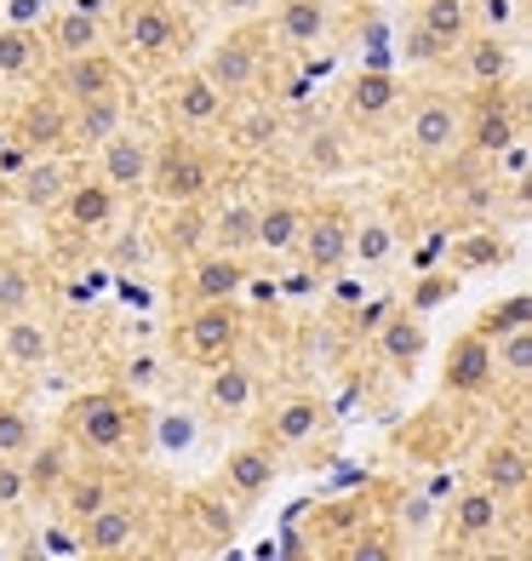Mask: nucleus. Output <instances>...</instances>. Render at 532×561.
Returning a JSON list of instances; mask_svg holds the SVG:
<instances>
[{"mask_svg": "<svg viewBox=\"0 0 532 561\" xmlns=\"http://www.w3.org/2000/svg\"><path fill=\"white\" fill-rule=\"evenodd\" d=\"M109 504V481L104 476H74V481H63V510L74 522H86L92 510H104Z\"/></svg>", "mask_w": 532, "mask_h": 561, "instance_id": "obj_39", "label": "nucleus"}, {"mask_svg": "<svg viewBox=\"0 0 532 561\" xmlns=\"http://www.w3.org/2000/svg\"><path fill=\"white\" fill-rule=\"evenodd\" d=\"M298 252L315 275H338L349 270V213L338 207H321V213H303V236Z\"/></svg>", "mask_w": 532, "mask_h": 561, "instance_id": "obj_6", "label": "nucleus"}, {"mask_svg": "<svg viewBox=\"0 0 532 561\" xmlns=\"http://www.w3.org/2000/svg\"><path fill=\"white\" fill-rule=\"evenodd\" d=\"M58 58H81V53H97L104 46V12H97V0H74L53 18V30H46Z\"/></svg>", "mask_w": 532, "mask_h": 561, "instance_id": "obj_16", "label": "nucleus"}, {"mask_svg": "<svg viewBox=\"0 0 532 561\" xmlns=\"http://www.w3.org/2000/svg\"><path fill=\"white\" fill-rule=\"evenodd\" d=\"M252 218H258V207H246V201H230V207L212 218V241H218V252H246V247H252Z\"/></svg>", "mask_w": 532, "mask_h": 561, "instance_id": "obj_34", "label": "nucleus"}, {"mask_svg": "<svg viewBox=\"0 0 532 561\" xmlns=\"http://www.w3.org/2000/svg\"><path fill=\"white\" fill-rule=\"evenodd\" d=\"M395 259V229L384 218H361V224H349V264H361V270H384Z\"/></svg>", "mask_w": 532, "mask_h": 561, "instance_id": "obj_32", "label": "nucleus"}, {"mask_svg": "<svg viewBox=\"0 0 532 561\" xmlns=\"http://www.w3.org/2000/svg\"><path fill=\"white\" fill-rule=\"evenodd\" d=\"M470 0H424V12H418V30L441 46V53H459L464 35H470Z\"/></svg>", "mask_w": 532, "mask_h": 561, "instance_id": "obj_30", "label": "nucleus"}, {"mask_svg": "<svg viewBox=\"0 0 532 561\" xmlns=\"http://www.w3.org/2000/svg\"><path fill=\"white\" fill-rule=\"evenodd\" d=\"M275 35H281V46H292V53L326 46V35H333V7H326V0H281V7H275Z\"/></svg>", "mask_w": 532, "mask_h": 561, "instance_id": "obj_15", "label": "nucleus"}, {"mask_svg": "<svg viewBox=\"0 0 532 561\" xmlns=\"http://www.w3.org/2000/svg\"><path fill=\"white\" fill-rule=\"evenodd\" d=\"M223 481H230V493H241V499L269 493V488H275V458H269V447H252V442L230 447V453H223Z\"/></svg>", "mask_w": 532, "mask_h": 561, "instance_id": "obj_25", "label": "nucleus"}, {"mask_svg": "<svg viewBox=\"0 0 532 561\" xmlns=\"http://www.w3.org/2000/svg\"><path fill=\"white\" fill-rule=\"evenodd\" d=\"M35 69V30H12L0 23V81H18V75Z\"/></svg>", "mask_w": 532, "mask_h": 561, "instance_id": "obj_35", "label": "nucleus"}, {"mask_svg": "<svg viewBox=\"0 0 532 561\" xmlns=\"http://www.w3.org/2000/svg\"><path fill=\"white\" fill-rule=\"evenodd\" d=\"M115 207H120V195L104 184V178L69 184V195L58 201V213H63V224L74 229V236H97V229H109L115 224Z\"/></svg>", "mask_w": 532, "mask_h": 561, "instance_id": "obj_14", "label": "nucleus"}, {"mask_svg": "<svg viewBox=\"0 0 532 561\" xmlns=\"http://www.w3.org/2000/svg\"><path fill=\"white\" fill-rule=\"evenodd\" d=\"M46 12H53V0H0V23H12V30H35Z\"/></svg>", "mask_w": 532, "mask_h": 561, "instance_id": "obj_40", "label": "nucleus"}, {"mask_svg": "<svg viewBox=\"0 0 532 561\" xmlns=\"http://www.w3.org/2000/svg\"><path fill=\"white\" fill-rule=\"evenodd\" d=\"M69 184H74V172L58 156H35V161H23V172H18V201L30 213H58V201L69 195Z\"/></svg>", "mask_w": 532, "mask_h": 561, "instance_id": "obj_17", "label": "nucleus"}, {"mask_svg": "<svg viewBox=\"0 0 532 561\" xmlns=\"http://www.w3.org/2000/svg\"><path fill=\"white\" fill-rule=\"evenodd\" d=\"M481 481L498 493V499H521L527 481H532V458L521 442H493L487 458H481Z\"/></svg>", "mask_w": 532, "mask_h": 561, "instance_id": "obj_23", "label": "nucleus"}, {"mask_svg": "<svg viewBox=\"0 0 532 561\" xmlns=\"http://www.w3.org/2000/svg\"><path fill=\"white\" fill-rule=\"evenodd\" d=\"M275 133H281V121H275L269 110H258V115L246 121V133H241V138H246L252 149H264V144H275Z\"/></svg>", "mask_w": 532, "mask_h": 561, "instance_id": "obj_44", "label": "nucleus"}, {"mask_svg": "<svg viewBox=\"0 0 532 561\" xmlns=\"http://www.w3.org/2000/svg\"><path fill=\"white\" fill-rule=\"evenodd\" d=\"M326 430V401L315 390H287L281 401L269 407V436L281 447H303Z\"/></svg>", "mask_w": 532, "mask_h": 561, "instance_id": "obj_11", "label": "nucleus"}, {"mask_svg": "<svg viewBox=\"0 0 532 561\" xmlns=\"http://www.w3.org/2000/svg\"><path fill=\"white\" fill-rule=\"evenodd\" d=\"M23 161H30V149H23V144H12L7 156H0V172H7V178H18V172H23Z\"/></svg>", "mask_w": 532, "mask_h": 561, "instance_id": "obj_47", "label": "nucleus"}, {"mask_svg": "<svg viewBox=\"0 0 532 561\" xmlns=\"http://www.w3.org/2000/svg\"><path fill=\"white\" fill-rule=\"evenodd\" d=\"M143 533L149 522L138 516L132 504H104V510H92V516L81 522V556H132L143 545Z\"/></svg>", "mask_w": 532, "mask_h": 561, "instance_id": "obj_7", "label": "nucleus"}, {"mask_svg": "<svg viewBox=\"0 0 532 561\" xmlns=\"http://www.w3.org/2000/svg\"><path fill=\"white\" fill-rule=\"evenodd\" d=\"M298 236H303V207L298 201H269L252 218V247L258 252H298Z\"/></svg>", "mask_w": 532, "mask_h": 561, "instance_id": "obj_26", "label": "nucleus"}, {"mask_svg": "<svg viewBox=\"0 0 532 561\" xmlns=\"http://www.w3.org/2000/svg\"><path fill=\"white\" fill-rule=\"evenodd\" d=\"M401 527H413V533H429V527H436V504H429V493L401 499Z\"/></svg>", "mask_w": 532, "mask_h": 561, "instance_id": "obj_42", "label": "nucleus"}, {"mask_svg": "<svg viewBox=\"0 0 532 561\" xmlns=\"http://www.w3.org/2000/svg\"><path fill=\"white\" fill-rule=\"evenodd\" d=\"M149 156H155V149H149L143 138L115 133V138L97 144V178H104L115 195H138L149 184Z\"/></svg>", "mask_w": 532, "mask_h": 561, "instance_id": "obj_9", "label": "nucleus"}, {"mask_svg": "<svg viewBox=\"0 0 532 561\" xmlns=\"http://www.w3.org/2000/svg\"><path fill=\"white\" fill-rule=\"evenodd\" d=\"M69 436L92 447V453H120L132 436V419H126V401L115 390H92L69 407Z\"/></svg>", "mask_w": 532, "mask_h": 561, "instance_id": "obj_3", "label": "nucleus"}, {"mask_svg": "<svg viewBox=\"0 0 532 561\" xmlns=\"http://www.w3.org/2000/svg\"><path fill=\"white\" fill-rule=\"evenodd\" d=\"M424 350H429V333L413 310H390L378 321V355H384V367L395 378H413L424 367Z\"/></svg>", "mask_w": 532, "mask_h": 561, "instance_id": "obj_10", "label": "nucleus"}, {"mask_svg": "<svg viewBox=\"0 0 532 561\" xmlns=\"http://www.w3.org/2000/svg\"><path fill=\"white\" fill-rule=\"evenodd\" d=\"M120 87V64L97 46V53H81V58H58V98L63 104H81V98H97V92H115Z\"/></svg>", "mask_w": 532, "mask_h": 561, "instance_id": "obj_12", "label": "nucleus"}, {"mask_svg": "<svg viewBox=\"0 0 532 561\" xmlns=\"http://www.w3.org/2000/svg\"><path fill=\"white\" fill-rule=\"evenodd\" d=\"M155 201H166V207H195L200 195L212 190V161L200 156L195 144H166V149H155L149 156V184H143Z\"/></svg>", "mask_w": 532, "mask_h": 561, "instance_id": "obj_1", "label": "nucleus"}, {"mask_svg": "<svg viewBox=\"0 0 532 561\" xmlns=\"http://www.w3.org/2000/svg\"><path fill=\"white\" fill-rule=\"evenodd\" d=\"M395 98H401L395 69H361L349 81V92H344V115L349 121H378V115L395 110Z\"/></svg>", "mask_w": 532, "mask_h": 561, "instance_id": "obj_22", "label": "nucleus"}, {"mask_svg": "<svg viewBox=\"0 0 532 561\" xmlns=\"http://www.w3.org/2000/svg\"><path fill=\"white\" fill-rule=\"evenodd\" d=\"M493 344L487 333H464L447 355V390H487L493 385Z\"/></svg>", "mask_w": 532, "mask_h": 561, "instance_id": "obj_24", "label": "nucleus"}, {"mask_svg": "<svg viewBox=\"0 0 532 561\" xmlns=\"http://www.w3.org/2000/svg\"><path fill=\"white\" fill-rule=\"evenodd\" d=\"M241 287H246V264H241V252H200L195 270H189V293H195V304L235 298Z\"/></svg>", "mask_w": 532, "mask_h": 561, "instance_id": "obj_21", "label": "nucleus"}, {"mask_svg": "<svg viewBox=\"0 0 532 561\" xmlns=\"http://www.w3.org/2000/svg\"><path fill=\"white\" fill-rule=\"evenodd\" d=\"M459 138H464V104L447 92H424L407 115V144L418 156H447V149H459Z\"/></svg>", "mask_w": 532, "mask_h": 561, "instance_id": "obj_5", "label": "nucleus"}, {"mask_svg": "<svg viewBox=\"0 0 532 561\" xmlns=\"http://www.w3.org/2000/svg\"><path fill=\"white\" fill-rule=\"evenodd\" d=\"M498 522H504V499L487 488V481L452 499V527H459V539H487Z\"/></svg>", "mask_w": 532, "mask_h": 561, "instance_id": "obj_31", "label": "nucleus"}, {"mask_svg": "<svg viewBox=\"0 0 532 561\" xmlns=\"http://www.w3.org/2000/svg\"><path fill=\"white\" fill-rule=\"evenodd\" d=\"M18 144L30 149V156H53L58 144H69V115L41 98V104H30L18 115Z\"/></svg>", "mask_w": 532, "mask_h": 561, "instance_id": "obj_29", "label": "nucleus"}, {"mask_svg": "<svg viewBox=\"0 0 532 561\" xmlns=\"http://www.w3.org/2000/svg\"><path fill=\"white\" fill-rule=\"evenodd\" d=\"M241 344V310L235 298H212V304H195V316L184 321V355L200 367L212 362H230Z\"/></svg>", "mask_w": 532, "mask_h": 561, "instance_id": "obj_2", "label": "nucleus"}, {"mask_svg": "<svg viewBox=\"0 0 532 561\" xmlns=\"http://www.w3.org/2000/svg\"><path fill=\"white\" fill-rule=\"evenodd\" d=\"M504 310H510V316H493L487 321V339H498V333H510V327H527V298H516V304H504Z\"/></svg>", "mask_w": 532, "mask_h": 561, "instance_id": "obj_45", "label": "nucleus"}, {"mask_svg": "<svg viewBox=\"0 0 532 561\" xmlns=\"http://www.w3.org/2000/svg\"><path fill=\"white\" fill-rule=\"evenodd\" d=\"M207 81L223 92V98H241L258 87V46H252L246 35H223L212 46V58H207Z\"/></svg>", "mask_w": 532, "mask_h": 561, "instance_id": "obj_13", "label": "nucleus"}, {"mask_svg": "<svg viewBox=\"0 0 532 561\" xmlns=\"http://www.w3.org/2000/svg\"><path fill=\"white\" fill-rule=\"evenodd\" d=\"M18 310H35V275L18 259H7L0 264V316H18Z\"/></svg>", "mask_w": 532, "mask_h": 561, "instance_id": "obj_38", "label": "nucleus"}, {"mask_svg": "<svg viewBox=\"0 0 532 561\" xmlns=\"http://www.w3.org/2000/svg\"><path fill=\"white\" fill-rule=\"evenodd\" d=\"M223 104H230V98L207 81V69H195V75H184V81L172 87V115L184 126H212L223 115Z\"/></svg>", "mask_w": 532, "mask_h": 561, "instance_id": "obj_27", "label": "nucleus"}, {"mask_svg": "<svg viewBox=\"0 0 532 561\" xmlns=\"http://www.w3.org/2000/svg\"><path fill=\"white\" fill-rule=\"evenodd\" d=\"M436 298H447V280H429V287L413 298V310H424V304H436Z\"/></svg>", "mask_w": 532, "mask_h": 561, "instance_id": "obj_48", "label": "nucleus"}, {"mask_svg": "<svg viewBox=\"0 0 532 561\" xmlns=\"http://www.w3.org/2000/svg\"><path fill=\"white\" fill-rule=\"evenodd\" d=\"M195 442H200V419H195V413H184V407H166V413L155 419V447H161L166 458L195 453Z\"/></svg>", "mask_w": 532, "mask_h": 561, "instance_id": "obj_33", "label": "nucleus"}, {"mask_svg": "<svg viewBox=\"0 0 532 561\" xmlns=\"http://www.w3.org/2000/svg\"><path fill=\"white\" fill-rule=\"evenodd\" d=\"M120 41L126 53L138 58H166L177 41H184V18H177L166 0H132V7L120 12Z\"/></svg>", "mask_w": 532, "mask_h": 561, "instance_id": "obj_4", "label": "nucleus"}, {"mask_svg": "<svg viewBox=\"0 0 532 561\" xmlns=\"http://www.w3.org/2000/svg\"><path fill=\"white\" fill-rule=\"evenodd\" d=\"M252 401H258V378H252V367L246 362H212V378H207V407L212 413H223V419H241V413H252Z\"/></svg>", "mask_w": 532, "mask_h": 561, "instance_id": "obj_20", "label": "nucleus"}, {"mask_svg": "<svg viewBox=\"0 0 532 561\" xmlns=\"http://www.w3.org/2000/svg\"><path fill=\"white\" fill-rule=\"evenodd\" d=\"M166 7H172V12H207L212 0H166Z\"/></svg>", "mask_w": 532, "mask_h": 561, "instance_id": "obj_49", "label": "nucleus"}, {"mask_svg": "<svg viewBox=\"0 0 532 561\" xmlns=\"http://www.w3.org/2000/svg\"><path fill=\"white\" fill-rule=\"evenodd\" d=\"M41 442V430H35V419L23 413V407H12V401H0V458H23Z\"/></svg>", "mask_w": 532, "mask_h": 561, "instance_id": "obj_36", "label": "nucleus"}, {"mask_svg": "<svg viewBox=\"0 0 532 561\" xmlns=\"http://www.w3.org/2000/svg\"><path fill=\"white\" fill-rule=\"evenodd\" d=\"M459 53H464V75H470V81L475 87H504V81H510V46H504V35H464V46H459Z\"/></svg>", "mask_w": 532, "mask_h": 561, "instance_id": "obj_28", "label": "nucleus"}, {"mask_svg": "<svg viewBox=\"0 0 532 561\" xmlns=\"http://www.w3.org/2000/svg\"><path fill=\"white\" fill-rule=\"evenodd\" d=\"M464 138H470L475 156H498V149L510 144V138H521V115L493 92L481 110H464Z\"/></svg>", "mask_w": 532, "mask_h": 561, "instance_id": "obj_18", "label": "nucleus"}, {"mask_svg": "<svg viewBox=\"0 0 532 561\" xmlns=\"http://www.w3.org/2000/svg\"><path fill=\"white\" fill-rule=\"evenodd\" d=\"M120 121H126V104H120V87L115 92H97V98H81L69 115V144H81V149H97L104 138L120 133Z\"/></svg>", "mask_w": 532, "mask_h": 561, "instance_id": "obj_19", "label": "nucleus"}, {"mask_svg": "<svg viewBox=\"0 0 532 561\" xmlns=\"http://www.w3.org/2000/svg\"><path fill=\"white\" fill-rule=\"evenodd\" d=\"M459 259H475V270H481L487 259H498V241H464V247H459Z\"/></svg>", "mask_w": 532, "mask_h": 561, "instance_id": "obj_46", "label": "nucleus"}, {"mask_svg": "<svg viewBox=\"0 0 532 561\" xmlns=\"http://www.w3.org/2000/svg\"><path fill=\"white\" fill-rule=\"evenodd\" d=\"M30 493V470H23V458H0V504H23Z\"/></svg>", "mask_w": 532, "mask_h": 561, "instance_id": "obj_41", "label": "nucleus"}, {"mask_svg": "<svg viewBox=\"0 0 532 561\" xmlns=\"http://www.w3.org/2000/svg\"><path fill=\"white\" fill-rule=\"evenodd\" d=\"M326 7H344V0H326Z\"/></svg>", "mask_w": 532, "mask_h": 561, "instance_id": "obj_50", "label": "nucleus"}, {"mask_svg": "<svg viewBox=\"0 0 532 561\" xmlns=\"http://www.w3.org/2000/svg\"><path fill=\"white\" fill-rule=\"evenodd\" d=\"M498 167H504V178H516V184H521L527 167H532V149H527V138H510V144H504V149H498Z\"/></svg>", "mask_w": 532, "mask_h": 561, "instance_id": "obj_43", "label": "nucleus"}, {"mask_svg": "<svg viewBox=\"0 0 532 561\" xmlns=\"http://www.w3.org/2000/svg\"><path fill=\"white\" fill-rule=\"evenodd\" d=\"M487 344H493V367H504L510 378L532 373V333H527V327H510V333H498Z\"/></svg>", "mask_w": 532, "mask_h": 561, "instance_id": "obj_37", "label": "nucleus"}, {"mask_svg": "<svg viewBox=\"0 0 532 561\" xmlns=\"http://www.w3.org/2000/svg\"><path fill=\"white\" fill-rule=\"evenodd\" d=\"M53 350H58V339H53V327H46L41 316H30V310L0 316V362L7 367L35 373V367L53 362Z\"/></svg>", "mask_w": 532, "mask_h": 561, "instance_id": "obj_8", "label": "nucleus"}]
</instances>
